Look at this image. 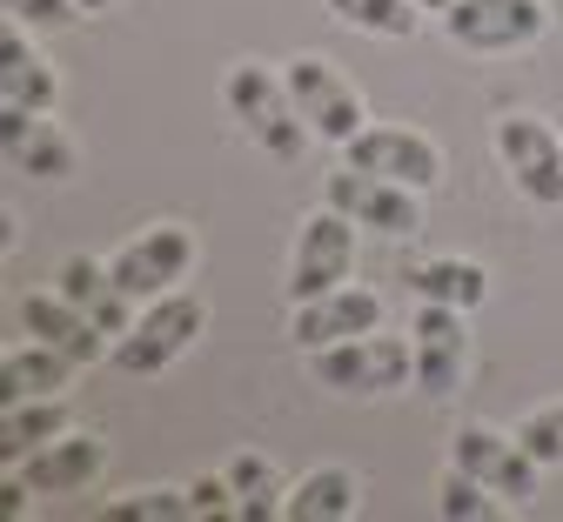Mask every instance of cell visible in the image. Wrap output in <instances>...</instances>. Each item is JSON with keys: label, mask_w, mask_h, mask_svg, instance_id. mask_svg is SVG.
Returning a JSON list of instances; mask_svg holds the SVG:
<instances>
[{"label": "cell", "mask_w": 563, "mask_h": 522, "mask_svg": "<svg viewBox=\"0 0 563 522\" xmlns=\"http://www.w3.org/2000/svg\"><path fill=\"white\" fill-rule=\"evenodd\" d=\"M222 108L242 121V134L262 147L268 162H302L316 127L302 121V108L289 101V81H282V67L268 60H235L222 74Z\"/></svg>", "instance_id": "1"}, {"label": "cell", "mask_w": 563, "mask_h": 522, "mask_svg": "<svg viewBox=\"0 0 563 522\" xmlns=\"http://www.w3.org/2000/svg\"><path fill=\"white\" fill-rule=\"evenodd\" d=\"M309 376L329 389V396H349V402H369V396H396L416 382V342L409 335H349V342H329L309 355Z\"/></svg>", "instance_id": "2"}, {"label": "cell", "mask_w": 563, "mask_h": 522, "mask_svg": "<svg viewBox=\"0 0 563 522\" xmlns=\"http://www.w3.org/2000/svg\"><path fill=\"white\" fill-rule=\"evenodd\" d=\"M201 335H208V302L188 295V288H168V295H155V302H141L134 329L114 342L108 362L121 368V376H162V368H175Z\"/></svg>", "instance_id": "3"}, {"label": "cell", "mask_w": 563, "mask_h": 522, "mask_svg": "<svg viewBox=\"0 0 563 522\" xmlns=\"http://www.w3.org/2000/svg\"><path fill=\"white\" fill-rule=\"evenodd\" d=\"M489 147H497V162L510 175V188L537 208H563V134L543 121V114H497L489 121Z\"/></svg>", "instance_id": "4"}, {"label": "cell", "mask_w": 563, "mask_h": 522, "mask_svg": "<svg viewBox=\"0 0 563 522\" xmlns=\"http://www.w3.org/2000/svg\"><path fill=\"white\" fill-rule=\"evenodd\" d=\"M282 81H289V101L302 108V121L316 127V141L329 147H349L363 127H369V108H363V88L329 60V54H296L282 60Z\"/></svg>", "instance_id": "5"}, {"label": "cell", "mask_w": 563, "mask_h": 522, "mask_svg": "<svg viewBox=\"0 0 563 522\" xmlns=\"http://www.w3.org/2000/svg\"><path fill=\"white\" fill-rule=\"evenodd\" d=\"M195 262H201V242H195L188 221H148L141 235H128V242L108 255L114 281L134 295V302H155V295L181 288V281L195 275Z\"/></svg>", "instance_id": "6"}, {"label": "cell", "mask_w": 563, "mask_h": 522, "mask_svg": "<svg viewBox=\"0 0 563 522\" xmlns=\"http://www.w3.org/2000/svg\"><path fill=\"white\" fill-rule=\"evenodd\" d=\"M450 463L470 469L489 496H504L510 509H530V502H537V476H543V463L523 449V435H517V429L463 422V429L450 435Z\"/></svg>", "instance_id": "7"}, {"label": "cell", "mask_w": 563, "mask_h": 522, "mask_svg": "<svg viewBox=\"0 0 563 522\" xmlns=\"http://www.w3.org/2000/svg\"><path fill=\"white\" fill-rule=\"evenodd\" d=\"M349 275H356V221H349L342 208H316L296 221V242H289V302H309V295L322 288H342Z\"/></svg>", "instance_id": "8"}, {"label": "cell", "mask_w": 563, "mask_h": 522, "mask_svg": "<svg viewBox=\"0 0 563 522\" xmlns=\"http://www.w3.org/2000/svg\"><path fill=\"white\" fill-rule=\"evenodd\" d=\"M409 342H416V389L430 402H456L470 382V309L416 302Z\"/></svg>", "instance_id": "9"}, {"label": "cell", "mask_w": 563, "mask_h": 522, "mask_svg": "<svg viewBox=\"0 0 563 522\" xmlns=\"http://www.w3.org/2000/svg\"><path fill=\"white\" fill-rule=\"evenodd\" d=\"M550 0H456L443 14V34L463 54H523L550 34Z\"/></svg>", "instance_id": "10"}, {"label": "cell", "mask_w": 563, "mask_h": 522, "mask_svg": "<svg viewBox=\"0 0 563 522\" xmlns=\"http://www.w3.org/2000/svg\"><path fill=\"white\" fill-rule=\"evenodd\" d=\"M322 201L342 208L356 229L369 235H389V242H409L422 235V188H402V181H383V175H363V168H335L322 181Z\"/></svg>", "instance_id": "11"}, {"label": "cell", "mask_w": 563, "mask_h": 522, "mask_svg": "<svg viewBox=\"0 0 563 522\" xmlns=\"http://www.w3.org/2000/svg\"><path fill=\"white\" fill-rule=\"evenodd\" d=\"M335 155L349 168H363V175H383V181H402V188H422V195L443 181V147H437V134L402 127V121H369L349 147H335Z\"/></svg>", "instance_id": "12"}, {"label": "cell", "mask_w": 563, "mask_h": 522, "mask_svg": "<svg viewBox=\"0 0 563 522\" xmlns=\"http://www.w3.org/2000/svg\"><path fill=\"white\" fill-rule=\"evenodd\" d=\"M383 329V295L363 288V281H342V288H322L309 302H289V342L302 355L329 348V342H349V335H369Z\"/></svg>", "instance_id": "13"}, {"label": "cell", "mask_w": 563, "mask_h": 522, "mask_svg": "<svg viewBox=\"0 0 563 522\" xmlns=\"http://www.w3.org/2000/svg\"><path fill=\"white\" fill-rule=\"evenodd\" d=\"M0 155L27 181H75L81 175V147L54 114H27V108H0Z\"/></svg>", "instance_id": "14"}, {"label": "cell", "mask_w": 563, "mask_h": 522, "mask_svg": "<svg viewBox=\"0 0 563 522\" xmlns=\"http://www.w3.org/2000/svg\"><path fill=\"white\" fill-rule=\"evenodd\" d=\"M14 335L54 342V348L75 355L81 368H88V362H101V355H114V335H108L95 315H81L60 288H27V295H14Z\"/></svg>", "instance_id": "15"}, {"label": "cell", "mask_w": 563, "mask_h": 522, "mask_svg": "<svg viewBox=\"0 0 563 522\" xmlns=\"http://www.w3.org/2000/svg\"><path fill=\"white\" fill-rule=\"evenodd\" d=\"M34 496H88L101 476H108V442L95 429H67L54 435L47 449H34L21 469H14Z\"/></svg>", "instance_id": "16"}, {"label": "cell", "mask_w": 563, "mask_h": 522, "mask_svg": "<svg viewBox=\"0 0 563 522\" xmlns=\"http://www.w3.org/2000/svg\"><path fill=\"white\" fill-rule=\"evenodd\" d=\"M27 34H34V27H21V21L0 27V108L54 114V108H60V74H54V60H47Z\"/></svg>", "instance_id": "17"}, {"label": "cell", "mask_w": 563, "mask_h": 522, "mask_svg": "<svg viewBox=\"0 0 563 522\" xmlns=\"http://www.w3.org/2000/svg\"><path fill=\"white\" fill-rule=\"evenodd\" d=\"M54 288H60L81 315H95L114 342H121V335L134 329V315H141V302L114 281V268H108V262H95V255H67V262L54 268Z\"/></svg>", "instance_id": "18"}, {"label": "cell", "mask_w": 563, "mask_h": 522, "mask_svg": "<svg viewBox=\"0 0 563 522\" xmlns=\"http://www.w3.org/2000/svg\"><path fill=\"white\" fill-rule=\"evenodd\" d=\"M75 355L54 348V342H34V335H14L8 355H0V402H27V396H60L75 382Z\"/></svg>", "instance_id": "19"}, {"label": "cell", "mask_w": 563, "mask_h": 522, "mask_svg": "<svg viewBox=\"0 0 563 522\" xmlns=\"http://www.w3.org/2000/svg\"><path fill=\"white\" fill-rule=\"evenodd\" d=\"M282 515L289 522H349V515H363V476L342 469V463H322V469L289 482Z\"/></svg>", "instance_id": "20"}, {"label": "cell", "mask_w": 563, "mask_h": 522, "mask_svg": "<svg viewBox=\"0 0 563 522\" xmlns=\"http://www.w3.org/2000/svg\"><path fill=\"white\" fill-rule=\"evenodd\" d=\"M402 281H409V302H443V309H470V315L489 302V268L470 255H430Z\"/></svg>", "instance_id": "21"}, {"label": "cell", "mask_w": 563, "mask_h": 522, "mask_svg": "<svg viewBox=\"0 0 563 522\" xmlns=\"http://www.w3.org/2000/svg\"><path fill=\"white\" fill-rule=\"evenodd\" d=\"M67 402L60 396H27V402H0V469H21L34 449H47L54 435H67Z\"/></svg>", "instance_id": "22"}, {"label": "cell", "mask_w": 563, "mask_h": 522, "mask_svg": "<svg viewBox=\"0 0 563 522\" xmlns=\"http://www.w3.org/2000/svg\"><path fill=\"white\" fill-rule=\"evenodd\" d=\"M222 476L235 482V515H242V522H268V515H282V496H289V482H282V469H275L268 456L242 449V456L222 463Z\"/></svg>", "instance_id": "23"}, {"label": "cell", "mask_w": 563, "mask_h": 522, "mask_svg": "<svg viewBox=\"0 0 563 522\" xmlns=\"http://www.w3.org/2000/svg\"><path fill=\"white\" fill-rule=\"evenodd\" d=\"M322 8H329V21L363 27V34H376V41H409V34L422 27V14L409 8V0H322Z\"/></svg>", "instance_id": "24"}, {"label": "cell", "mask_w": 563, "mask_h": 522, "mask_svg": "<svg viewBox=\"0 0 563 522\" xmlns=\"http://www.w3.org/2000/svg\"><path fill=\"white\" fill-rule=\"evenodd\" d=\"M437 515L443 522H497V515H510V502L504 496H489L470 469H443V482H437Z\"/></svg>", "instance_id": "25"}, {"label": "cell", "mask_w": 563, "mask_h": 522, "mask_svg": "<svg viewBox=\"0 0 563 522\" xmlns=\"http://www.w3.org/2000/svg\"><path fill=\"white\" fill-rule=\"evenodd\" d=\"M101 515L108 522H188L195 496L188 489H128V496H108Z\"/></svg>", "instance_id": "26"}, {"label": "cell", "mask_w": 563, "mask_h": 522, "mask_svg": "<svg viewBox=\"0 0 563 522\" xmlns=\"http://www.w3.org/2000/svg\"><path fill=\"white\" fill-rule=\"evenodd\" d=\"M517 435H523V449H530L543 469H563V402L530 409V415L517 422Z\"/></svg>", "instance_id": "27"}, {"label": "cell", "mask_w": 563, "mask_h": 522, "mask_svg": "<svg viewBox=\"0 0 563 522\" xmlns=\"http://www.w3.org/2000/svg\"><path fill=\"white\" fill-rule=\"evenodd\" d=\"M0 8H8V21H21V27H34V34H60V27L88 21L75 0H0Z\"/></svg>", "instance_id": "28"}, {"label": "cell", "mask_w": 563, "mask_h": 522, "mask_svg": "<svg viewBox=\"0 0 563 522\" xmlns=\"http://www.w3.org/2000/svg\"><path fill=\"white\" fill-rule=\"evenodd\" d=\"M188 496H195V515H235V482L229 476H195Z\"/></svg>", "instance_id": "29"}, {"label": "cell", "mask_w": 563, "mask_h": 522, "mask_svg": "<svg viewBox=\"0 0 563 522\" xmlns=\"http://www.w3.org/2000/svg\"><path fill=\"white\" fill-rule=\"evenodd\" d=\"M409 8H416V14H450L456 0H409Z\"/></svg>", "instance_id": "30"}, {"label": "cell", "mask_w": 563, "mask_h": 522, "mask_svg": "<svg viewBox=\"0 0 563 522\" xmlns=\"http://www.w3.org/2000/svg\"><path fill=\"white\" fill-rule=\"evenodd\" d=\"M75 8H81V14H108V8H114V0H75Z\"/></svg>", "instance_id": "31"}]
</instances>
